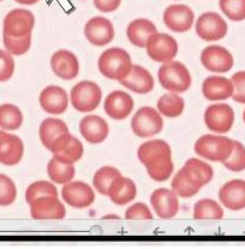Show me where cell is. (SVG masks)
Returning <instances> with one entry per match:
<instances>
[{
    "label": "cell",
    "mask_w": 245,
    "mask_h": 249,
    "mask_svg": "<svg viewBox=\"0 0 245 249\" xmlns=\"http://www.w3.org/2000/svg\"><path fill=\"white\" fill-rule=\"evenodd\" d=\"M137 157L153 181L165 182L173 174L171 147L163 140H150L142 143L137 151Z\"/></svg>",
    "instance_id": "1"
},
{
    "label": "cell",
    "mask_w": 245,
    "mask_h": 249,
    "mask_svg": "<svg viewBox=\"0 0 245 249\" xmlns=\"http://www.w3.org/2000/svg\"><path fill=\"white\" fill-rule=\"evenodd\" d=\"M132 60L125 50L112 47L101 53L98 67L101 75L110 80L120 81L130 73L132 69Z\"/></svg>",
    "instance_id": "2"
},
{
    "label": "cell",
    "mask_w": 245,
    "mask_h": 249,
    "mask_svg": "<svg viewBox=\"0 0 245 249\" xmlns=\"http://www.w3.org/2000/svg\"><path fill=\"white\" fill-rule=\"evenodd\" d=\"M158 78L163 89L177 94L186 91L193 83L189 69L177 60L163 63L158 71Z\"/></svg>",
    "instance_id": "3"
},
{
    "label": "cell",
    "mask_w": 245,
    "mask_h": 249,
    "mask_svg": "<svg viewBox=\"0 0 245 249\" xmlns=\"http://www.w3.org/2000/svg\"><path fill=\"white\" fill-rule=\"evenodd\" d=\"M234 141L229 137L203 135L195 143V152L201 158L209 161H225L233 151Z\"/></svg>",
    "instance_id": "4"
},
{
    "label": "cell",
    "mask_w": 245,
    "mask_h": 249,
    "mask_svg": "<svg viewBox=\"0 0 245 249\" xmlns=\"http://www.w3.org/2000/svg\"><path fill=\"white\" fill-rule=\"evenodd\" d=\"M102 99V90L93 81H81L70 93V100L76 111L82 113L97 110Z\"/></svg>",
    "instance_id": "5"
},
{
    "label": "cell",
    "mask_w": 245,
    "mask_h": 249,
    "mask_svg": "<svg viewBox=\"0 0 245 249\" xmlns=\"http://www.w3.org/2000/svg\"><path fill=\"white\" fill-rule=\"evenodd\" d=\"M131 129L138 137H151L158 135L163 129V119L158 110L149 106L141 107L131 119Z\"/></svg>",
    "instance_id": "6"
},
{
    "label": "cell",
    "mask_w": 245,
    "mask_h": 249,
    "mask_svg": "<svg viewBox=\"0 0 245 249\" xmlns=\"http://www.w3.org/2000/svg\"><path fill=\"white\" fill-rule=\"evenodd\" d=\"M146 50L150 59L163 64L176 58L178 53V42L171 35L156 32L148 39Z\"/></svg>",
    "instance_id": "7"
},
{
    "label": "cell",
    "mask_w": 245,
    "mask_h": 249,
    "mask_svg": "<svg viewBox=\"0 0 245 249\" xmlns=\"http://www.w3.org/2000/svg\"><path fill=\"white\" fill-rule=\"evenodd\" d=\"M229 30L226 21L213 11L204 12L196 21V34L203 41H218L224 39Z\"/></svg>",
    "instance_id": "8"
},
{
    "label": "cell",
    "mask_w": 245,
    "mask_h": 249,
    "mask_svg": "<svg viewBox=\"0 0 245 249\" xmlns=\"http://www.w3.org/2000/svg\"><path fill=\"white\" fill-rule=\"evenodd\" d=\"M49 151L53 153V158L60 161L75 164L83 157L84 147L77 137L70 133H65L53 141Z\"/></svg>",
    "instance_id": "9"
},
{
    "label": "cell",
    "mask_w": 245,
    "mask_h": 249,
    "mask_svg": "<svg viewBox=\"0 0 245 249\" xmlns=\"http://www.w3.org/2000/svg\"><path fill=\"white\" fill-rule=\"evenodd\" d=\"M204 123L209 130L218 134H226L234 123V111L227 104H214L204 112Z\"/></svg>",
    "instance_id": "10"
},
{
    "label": "cell",
    "mask_w": 245,
    "mask_h": 249,
    "mask_svg": "<svg viewBox=\"0 0 245 249\" xmlns=\"http://www.w3.org/2000/svg\"><path fill=\"white\" fill-rule=\"evenodd\" d=\"M35 25L33 12L25 9H15L5 16L2 30L4 34L15 37L27 36L32 34Z\"/></svg>",
    "instance_id": "11"
},
{
    "label": "cell",
    "mask_w": 245,
    "mask_h": 249,
    "mask_svg": "<svg viewBox=\"0 0 245 249\" xmlns=\"http://www.w3.org/2000/svg\"><path fill=\"white\" fill-rule=\"evenodd\" d=\"M62 197L65 204L75 208H87L95 201V194L89 184L82 181H71L64 184Z\"/></svg>",
    "instance_id": "12"
},
{
    "label": "cell",
    "mask_w": 245,
    "mask_h": 249,
    "mask_svg": "<svg viewBox=\"0 0 245 249\" xmlns=\"http://www.w3.org/2000/svg\"><path fill=\"white\" fill-rule=\"evenodd\" d=\"M29 206L33 219L60 220L64 219L66 215L64 204L58 199V196H53V195L37 197Z\"/></svg>",
    "instance_id": "13"
},
{
    "label": "cell",
    "mask_w": 245,
    "mask_h": 249,
    "mask_svg": "<svg viewBox=\"0 0 245 249\" xmlns=\"http://www.w3.org/2000/svg\"><path fill=\"white\" fill-rule=\"evenodd\" d=\"M201 63L212 72H227L233 68L234 59L227 48L219 45H212L202 51Z\"/></svg>",
    "instance_id": "14"
},
{
    "label": "cell",
    "mask_w": 245,
    "mask_h": 249,
    "mask_svg": "<svg viewBox=\"0 0 245 249\" xmlns=\"http://www.w3.org/2000/svg\"><path fill=\"white\" fill-rule=\"evenodd\" d=\"M163 19L166 27L172 32L186 33L193 27L195 15L188 5L174 4L163 11Z\"/></svg>",
    "instance_id": "15"
},
{
    "label": "cell",
    "mask_w": 245,
    "mask_h": 249,
    "mask_svg": "<svg viewBox=\"0 0 245 249\" xmlns=\"http://www.w3.org/2000/svg\"><path fill=\"white\" fill-rule=\"evenodd\" d=\"M84 35L90 44L101 47L108 45L114 39V27L108 18L101 16L93 17L85 24Z\"/></svg>",
    "instance_id": "16"
},
{
    "label": "cell",
    "mask_w": 245,
    "mask_h": 249,
    "mask_svg": "<svg viewBox=\"0 0 245 249\" xmlns=\"http://www.w3.org/2000/svg\"><path fill=\"white\" fill-rule=\"evenodd\" d=\"M135 107L132 96L123 90H114L108 94L103 103V108L108 117L115 121L128 118Z\"/></svg>",
    "instance_id": "17"
},
{
    "label": "cell",
    "mask_w": 245,
    "mask_h": 249,
    "mask_svg": "<svg viewBox=\"0 0 245 249\" xmlns=\"http://www.w3.org/2000/svg\"><path fill=\"white\" fill-rule=\"evenodd\" d=\"M150 204L154 212L161 219H171L179 212L178 195L166 188L154 190L150 195Z\"/></svg>",
    "instance_id": "18"
},
{
    "label": "cell",
    "mask_w": 245,
    "mask_h": 249,
    "mask_svg": "<svg viewBox=\"0 0 245 249\" xmlns=\"http://www.w3.org/2000/svg\"><path fill=\"white\" fill-rule=\"evenodd\" d=\"M50 68L54 75L62 80H74L80 73V62L75 53L69 50H59L53 53Z\"/></svg>",
    "instance_id": "19"
},
{
    "label": "cell",
    "mask_w": 245,
    "mask_h": 249,
    "mask_svg": "<svg viewBox=\"0 0 245 249\" xmlns=\"http://www.w3.org/2000/svg\"><path fill=\"white\" fill-rule=\"evenodd\" d=\"M39 101L45 112L54 116L63 114L69 107V96L66 90L59 86H49L42 89Z\"/></svg>",
    "instance_id": "20"
},
{
    "label": "cell",
    "mask_w": 245,
    "mask_h": 249,
    "mask_svg": "<svg viewBox=\"0 0 245 249\" xmlns=\"http://www.w3.org/2000/svg\"><path fill=\"white\" fill-rule=\"evenodd\" d=\"M80 131L87 142L92 144L102 143L107 139L110 128L102 117L97 114H88L80 122Z\"/></svg>",
    "instance_id": "21"
},
{
    "label": "cell",
    "mask_w": 245,
    "mask_h": 249,
    "mask_svg": "<svg viewBox=\"0 0 245 249\" xmlns=\"http://www.w3.org/2000/svg\"><path fill=\"white\" fill-rule=\"evenodd\" d=\"M24 144L18 136L0 130V164L14 166L23 158Z\"/></svg>",
    "instance_id": "22"
},
{
    "label": "cell",
    "mask_w": 245,
    "mask_h": 249,
    "mask_svg": "<svg viewBox=\"0 0 245 249\" xmlns=\"http://www.w3.org/2000/svg\"><path fill=\"white\" fill-rule=\"evenodd\" d=\"M221 204L231 211H241L245 208V181L232 179L225 183L219 190Z\"/></svg>",
    "instance_id": "23"
},
{
    "label": "cell",
    "mask_w": 245,
    "mask_h": 249,
    "mask_svg": "<svg viewBox=\"0 0 245 249\" xmlns=\"http://www.w3.org/2000/svg\"><path fill=\"white\" fill-rule=\"evenodd\" d=\"M233 90L232 80L221 76H211L202 83V94L207 100L211 101H220L232 98Z\"/></svg>",
    "instance_id": "24"
},
{
    "label": "cell",
    "mask_w": 245,
    "mask_h": 249,
    "mask_svg": "<svg viewBox=\"0 0 245 249\" xmlns=\"http://www.w3.org/2000/svg\"><path fill=\"white\" fill-rule=\"evenodd\" d=\"M119 82L125 88L137 94H148L154 89L153 76L141 65H132L130 73Z\"/></svg>",
    "instance_id": "25"
},
{
    "label": "cell",
    "mask_w": 245,
    "mask_h": 249,
    "mask_svg": "<svg viewBox=\"0 0 245 249\" xmlns=\"http://www.w3.org/2000/svg\"><path fill=\"white\" fill-rule=\"evenodd\" d=\"M136 195H137V188L135 182L122 175L113 181L107 192V196L110 197L111 201L118 206L130 204L135 200Z\"/></svg>",
    "instance_id": "26"
},
{
    "label": "cell",
    "mask_w": 245,
    "mask_h": 249,
    "mask_svg": "<svg viewBox=\"0 0 245 249\" xmlns=\"http://www.w3.org/2000/svg\"><path fill=\"white\" fill-rule=\"evenodd\" d=\"M181 171L188 177L189 181H191L199 188L208 184L214 177L213 167L207 164L206 161H202L197 158L189 159L181 167Z\"/></svg>",
    "instance_id": "27"
},
{
    "label": "cell",
    "mask_w": 245,
    "mask_h": 249,
    "mask_svg": "<svg viewBox=\"0 0 245 249\" xmlns=\"http://www.w3.org/2000/svg\"><path fill=\"white\" fill-rule=\"evenodd\" d=\"M158 32L155 24L147 18H137L129 23L126 28V36L133 46L145 48L149 37Z\"/></svg>",
    "instance_id": "28"
},
{
    "label": "cell",
    "mask_w": 245,
    "mask_h": 249,
    "mask_svg": "<svg viewBox=\"0 0 245 249\" xmlns=\"http://www.w3.org/2000/svg\"><path fill=\"white\" fill-rule=\"evenodd\" d=\"M65 133H69V128H67L66 123L59 118L49 117V118L44 119L42 123L40 124V140H41L42 144H44L47 149H49L53 141H54L57 137H59L60 135H63V134Z\"/></svg>",
    "instance_id": "29"
},
{
    "label": "cell",
    "mask_w": 245,
    "mask_h": 249,
    "mask_svg": "<svg viewBox=\"0 0 245 249\" xmlns=\"http://www.w3.org/2000/svg\"><path fill=\"white\" fill-rule=\"evenodd\" d=\"M47 175L55 184H66L74 179L76 175L75 165L52 158L47 165Z\"/></svg>",
    "instance_id": "30"
},
{
    "label": "cell",
    "mask_w": 245,
    "mask_h": 249,
    "mask_svg": "<svg viewBox=\"0 0 245 249\" xmlns=\"http://www.w3.org/2000/svg\"><path fill=\"white\" fill-rule=\"evenodd\" d=\"M158 111L161 116L168 117V118H176L183 113L185 108V101L177 93H167L161 96L156 104Z\"/></svg>",
    "instance_id": "31"
},
{
    "label": "cell",
    "mask_w": 245,
    "mask_h": 249,
    "mask_svg": "<svg viewBox=\"0 0 245 249\" xmlns=\"http://www.w3.org/2000/svg\"><path fill=\"white\" fill-rule=\"evenodd\" d=\"M194 218L197 220H219L224 218V210L215 200L201 199L194 206Z\"/></svg>",
    "instance_id": "32"
},
{
    "label": "cell",
    "mask_w": 245,
    "mask_h": 249,
    "mask_svg": "<svg viewBox=\"0 0 245 249\" xmlns=\"http://www.w3.org/2000/svg\"><path fill=\"white\" fill-rule=\"evenodd\" d=\"M23 124V114L14 104L0 105V128L2 130H17Z\"/></svg>",
    "instance_id": "33"
},
{
    "label": "cell",
    "mask_w": 245,
    "mask_h": 249,
    "mask_svg": "<svg viewBox=\"0 0 245 249\" xmlns=\"http://www.w3.org/2000/svg\"><path fill=\"white\" fill-rule=\"evenodd\" d=\"M120 171L113 166H102L95 172L93 177V185L95 190L101 195H107L108 188L112 184L113 181L120 176Z\"/></svg>",
    "instance_id": "34"
},
{
    "label": "cell",
    "mask_w": 245,
    "mask_h": 249,
    "mask_svg": "<svg viewBox=\"0 0 245 249\" xmlns=\"http://www.w3.org/2000/svg\"><path fill=\"white\" fill-rule=\"evenodd\" d=\"M171 185L172 190L178 195V197H183V199H189V197L195 196L197 193L201 190V188L197 187L191 181H189L188 177L181 171V169L174 175Z\"/></svg>",
    "instance_id": "35"
},
{
    "label": "cell",
    "mask_w": 245,
    "mask_h": 249,
    "mask_svg": "<svg viewBox=\"0 0 245 249\" xmlns=\"http://www.w3.org/2000/svg\"><path fill=\"white\" fill-rule=\"evenodd\" d=\"M47 195H53L58 196V189L52 182L47 181H36L29 185L25 190V201L28 204H32L37 197L47 196Z\"/></svg>",
    "instance_id": "36"
},
{
    "label": "cell",
    "mask_w": 245,
    "mask_h": 249,
    "mask_svg": "<svg viewBox=\"0 0 245 249\" xmlns=\"http://www.w3.org/2000/svg\"><path fill=\"white\" fill-rule=\"evenodd\" d=\"M2 41L7 52L12 55L25 54L30 50L32 46V34L22 37L10 36V35L2 34Z\"/></svg>",
    "instance_id": "37"
},
{
    "label": "cell",
    "mask_w": 245,
    "mask_h": 249,
    "mask_svg": "<svg viewBox=\"0 0 245 249\" xmlns=\"http://www.w3.org/2000/svg\"><path fill=\"white\" fill-rule=\"evenodd\" d=\"M221 11L225 16L233 22L245 19V0H220Z\"/></svg>",
    "instance_id": "38"
},
{
    "label": "cell",
    "mask_w": 245,
    "mask_h": 249,
    "mask_svg": "<svg viewBox=\"0 0 245 249\" xmlns=\"http://www.w3.org/2000/svg\"><path fill=\"white\" fill-rule=\"evenodd\" d=\"M222 165L227 170L233 172H242L245 170V147L243 143L238 141H234L233 151L231 156L229 157L225 161H222Z\"/></svg>",
    "instance_id": "39"
},
{
    "label": "cell",
    "mask_w": 245,
    "mask_h": 249,
    "mask_svg": "<svg viewBox=\"0 0 245 249\" xmlns=\"http://www.w3.org/2000/svg\"><path fill=\"white\" fill-rule=\"evenodd\" d=\"M17 188L9 176L0 174V206H10L16 201Z\"/></svg>",
    "instance_id": "40"
},
{
    "label": "cell",
    "mask_w": 245,
    "mask_h": 249,
    "mask_svg": "<svg viewBox=\"0 0 245 249\" xmlns=\"http://www.w3.org/2000/svg\"><path fill=\"white\" fill-rule=\"evenodd\" d=\"M125 218L129 220H150L153 214L149 207L143 202H136L126 210Z\"/></svg>",
    "instance_id": "41"
},
{
    "label": "cell",
    "mask_w": 245,
    "mask_h": 249,
    "mask_svg": "<svg viewBox=\"0 0 245 249\" xmlns=\"http://www.w3.org/2000/svg\"><path fill=\"white\" fill-rule=\"evenodd\" d=\"M15 60L7 51L0 50V82L9 81L14 76Z\"/></svg>",
    "instance_id": "42"
},
{
    "label": "cell",
    "mask_w": 245,
    "mask_h": 249,
    "mask_svg": "<svg viewBox=\"0 0 245 249\" xmlns=\"http://www.w3.org/2000/svg\"><path fill=\"white\" fill-rule=\"evenodd\" d=\"M231 80L234 87L232 99L239 104H245V71L236 72Z\"/></svg>",
    "instance_id": "43"
},
{
    "label": "cell",
    "mask_w": 245,
    "mask_h": 249,
    "mask_svg": "<svg viewBox=\"0 0 245 249\" xmlns=\"http://www.w3.org/2000/svg\"><path fill=\"white\" fill-rule=\"evenodd\" d=\"M122 4V0H94V6L98 11L110 14L115 11Z\"/></svg>",
    "instance_id": "44"
},
{
    "label": "cell",
    "mask_w": 245,
    "mask_h": 249,
    "mask_svg": "<svg viewBox=\"0 0 245 249\" xmlns=\"http://www.w3.org/2000/svg\"><path fill=\"white\" fill-rule=\"evenodd\" d=\"M15 1L19 2V4H22V5H34V4H36L39 0H15Z\"/></svg>",
    "instance_id": "45"
},
{
    "label": "cell",
    "mask_w": 245,
    "mask_h": 249,
    "mask_svg": "<svg viewBox=\"0 0 245 249\" xmlns=\"http://www.w3.org/2000/svg\"><path fill=\"white\" fill-rule=\"evenodd\" d=\"M119 219V217H118V215H112V214H110V215H105V217H103V219Z\"/></svg>",
    "instance_id": "46"
},
{
    "label": "cell",
    "mask_w": 245,
    "mask_h": 249,
    "mask_svg": "<svg viewBox=\"0 0 245 249\" xmlns=\"http://www.w3.org/2000/svg\"><path fill=\"white\" fill-rule=\"evenodd\" d=\"M243 119H244V123H245V110H244V113H243Z\"/></svg>",
    "instance_id": "47"
},
{
    "label": "cell",
    "mask_w": 245,
    "mask_h": 249,
    "mask_svg": "<svg viewBox=\"0 0 245 249\" xmlns=\"http://www.w3.org/2000/svg\"><path fill=\"white\" fill-rule=\"evenodd\" d=\"M0 1H1V0H0Z\"/></svg>",
    "instance_id": "48"
}]
</instances>
